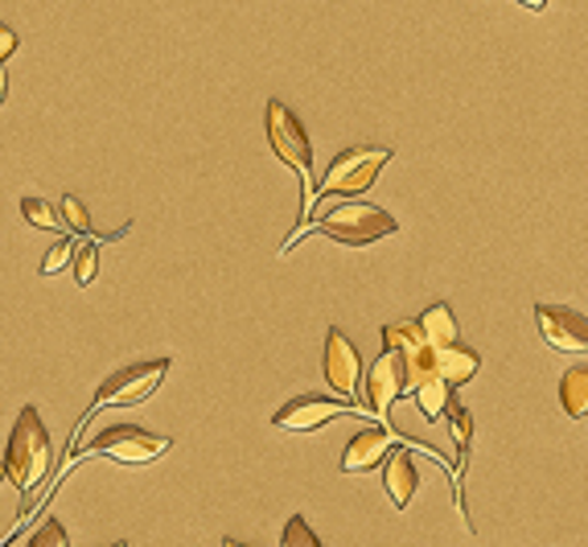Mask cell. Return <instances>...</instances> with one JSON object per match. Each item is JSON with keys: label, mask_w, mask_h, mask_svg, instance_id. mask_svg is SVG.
<instances>
[{"label": "cell", "mask_w": 588, "mask_h": 547, "mask_svg": "<svg viewBox=\"0 0 588 547\" xmlns=\"http://www.w3.org/2000/svg\"><path fill=\"white\" fill-rule=\"evenodd\" d=\"M21 219L37 227V231H66V222L58 219V210L46 203V198H25L21 203Z\"/></svg>", "instance_id": "d6986e66"}, {"label": "cell", "mask_w": 588, "mask_h": 547, "mask_svg": "<svg viewBox=\"0 0 588 547\" xmlns=\"http://www.w3.org/2000/svg\"><path fill=\"white\" fill-rule=\"evenodd\" d=\"M0 485H4V466H0Z\"/></svg>", "instance_id": "83f0119b"}, {"label": "cell", "mask_w": 588, "mask_h": 547, "mask_svg": "<svg viewBox=\"0 0 588 547\" xmlns=\"http://www.w3.org/2000/svg\"><path fill=\"white\" fill-rule=\"evenodd\" d=\"M170 449L173 440L161 437V433H144L137 424H111L108 433H99L87 445V457H111L120 466H149V461L165 457Z\"/></svg>", "instance_id": "8992f818"}, {"label": "cell", "mask_w": 588, "mask_h": 547, "mask_svg": "<svg viewBox=\"0 0 588 547\" xmlns=\"http://www.w3.org/2000/svg\"><path fill=\"white\" fill-rule=\"evenodd\" d=\"M70 251H75V239H58V243L46 251V260H42V276H58V272L70 264Z\"/></svg>", "instance_id": "603a6c76"}, {"label": "cell", "mask_w": 588, "mask_h": 547, "mask_svg": "<svg viewBox=\"0 0 588 547\" xmlns=\"http://www.w3.org/2000/svg\"><path fill=\"white\" fill-rule=\"evenodd\" d=\"M173 359H149V362H128V367H120V371H111L104 383H99V391H95V400L87 404V412L78 416V424L70 428V453H66L63 469H58V478H63L66 469L75 466L78 457V433L91 424V416L99 412V407H132V404H144V400H153L156 387L165 383V375H170Z\"/></svg>", "instance_id": "7a4b0ae2"}, {"label": "cell", "mask_w": 588, "mask_h": 547, "mask_svg": "<svg viewBox=\"0 0 588 547\" xmlns=\"http://www.w3.org/2000/svg\"><path fill=\"white\" fill-rule=\"evenodd\" d=\"M388 469H383V485H388V494L395 506H407V502L416 499V485H420V473L412 466V453L407 449H388Z\"/></svg>", "instance_id": "4fadbf2b"}, {"label": "cell", "mask_w": 588, "mask_h": 547, "mask_svg": "<svg viewBox=\"0 0 588 547\" xmlns=\"http://www.w3.org/2000/svg\"><path fill=\"white\" fill-rule=\"evenodd\" d=\"M403 395V367H400V354L395 350H383L379 359H374V367L367 371V383H362V391H358V400H362V407L371 412V420L388 424V412L391 404Z\"/></svg>", "instance_id": "ba28073f"}, {"label": "cell", "mask_w": 588, "mask_h": 547, "mask_svg": "<svg viewBox=\"0 0 588 547\" xmlns=\"http://www.w3.org/2000/svg\"><path fill=\"white\" fill-rule=\"evenodd\" d=\"M63 222H66V231L70 234H95L91 215H87V206L78 203L75 194H66L63 198Z\"/></svg>", "instance_id": "7402d4cb"}, {"label": "cell", "mask_w": 588, "mask_h": 547, "mask_svg": "<svg viewBox=\"0 0 588 547\" xmlns=\"http://www.w3.org/2000/svg\"><path fill=\"white\" fill-rule=\"evenodd\" d=\"M481 371V359L473 346H465L461 338L449 346H436V375L445 379L449 387H461V383H469V379Z\"/></svg>", "instance_id": "7c38bea8"}, {"label": "cell", "mask_w": 588, "mask_h": 547, "mask_svg": "<svg viewBox=\"0 0 588 547\" xmlns=\"http://www.w3.org/2000/svg\"><path fill=\"white\" fill-rule=\"evenodd\" d=\"M519 4H523V9H535V13H540V9H547V0H519Z\"/></svg>", "instance_id": "4316f807"}, {"label": "cell", "mask_w": 588, "mask_h": 547, "mask_svg": "<svg viewBox=\"0 0 588 547\" xmlns=\"http://www.w3.org/2000/svg\"><path fill=\"white\" fill-rule=\"evenodd\" d=\"M338 416H362V404L358 400H317V395H296L288 404L280 407L272 424L284 428V433H313V428H326L329 420Z\"/></svg>", "instance_id": "52a82bcc"}, {"label": "cell", "mask_w": 588, "mask_h": 547, "mask_svg": "<svg viewBox=\"0 0 588 547\" xmlns=\"http://www.w3.org/2000/svg\"><path fill=\"white\" fill-rule=\"evenodd\" d=\"M128 231V227H124ZM120 231V234H124ZM120 234H87V243H78L75 239V251H70V267H75V284L78 288H87V284H95V276H99V251L108 248L111 239H120Z\"/></svg>", "instance_id": "9a60e30c"}, {"label": "cell", "mask_w": 588, "mask_h": 547, "mask_svg": "<svg viewBox=\"0 0 588 547\" xmlns=\"http://www.w3.org/2000/svg\"><path fill=\"white\" fill-rule=\"evenodd\" d=\"M50 433L42 412L33 404H25L17 412L13 433H9V449H4V482H13L21 494H33L37 485L46 482L50 473Z\"/></svg>", "instance_id": "3957f363"}, {"label": "cell", "mask_w": 588, "mask_h": 547, "mask_svg": "<svg viewBox=\"0 0 588 547\" xmlns=\"http://www.w3.org/2000/svg\"><path fill=\"white\" fill-rule=\"evenodd\" d=\"M412 395H416L420 416H424L428 424H440L445 407L453 404V387L440 375H428L424 383H416V387H412Z\"/></svg>", "instance_id": "2e32d148"}, {"label": "cell", "mask_w": 588, "mask_h": 547, "mask_svg": "<svg viewBox=\"0 0 588 547\" xmlns=\"http://www.w3.org/2000/svg\"><path fill=\"white\" fill-rule=\"evenodd\" d=\"M263 128H268V144H272V153L276 161H284L288 169L301 177V222H296V231L284 239V248L280 255H288L296 248V239H305V227H309V210L317 203V182H313V144H309V132L305 124L296 120V111L288 103H280L272 99L268 108H263Z\"/></svg>", "instance_id": "6da1fadb"}, {"label": "cell", "mask_w": 588, "mask_h": 547, "mask_svg": "<svg viewBox=\"0 0 588 547\" xmlns=\"http://www.w3.org/2000/svg\"><path fill=\"white\" fill-rule=\"evenodd\" d=\"M30 544L33 547H66L70 539H66V532H63V523H58V518H46V523H42V527L30 535Z\"/></svg>", "instance_id": "cb8c5ba5"}, {"label": "cell", "mask_w": 588, "mask_h": 547, "mask_svg": "<svg viewBox=\"0 0 588 547\" xmlns=\"http://www.w3.org/2000/svg\"><path fill=\"white\" fill-rule=\"evenodd\" d=\"M449 424H453V445H457V457H461V466H457V502H461V469H465V457L473 449V412L461 404H449Z\"/></svg>", "instance_id": "ac0fdd59"}, {"label": "cell", "mask_w": 588, "mask_h": 547, "mask_svg": "<svg viewBox=\"0 0 588 547\" xmlns=\"http://www.w3.org/2000/svg\"><path fill=\"white\" fill-rule=\"evenodd\" d=\"M309 231H322L326 239L341 243V248H367V243H379V239H388V234L400 231V222L391 219L388 210H379V206H367V203H341L326 215H317V219L305 227Z\"/></svg>", "instance_id": "277c9868"}, {"label": "cell", "mask_w": 588, "mask_h": 547, "mask_svg": "<svg viewBox=\"0 0 588 547\" xmlns=\"http://www.w3.org/2000/svg\"><path fill=\"white\" fill-rule=\"evenodd\" d=\"M424 342V333H420V326H416V317L407 321H391V326H383V350H412V346H420Z\"/></svg>", "instance_id": "ffe728a7"}, {"label": "cell", "mask_w": 588, "mask_h": 547, "mask_svg": "<svg viewBox=\"0 0 588 547\" xmlns=\"http://www.w3.org/2000/svg\"><path fill=\"white\" fill-rule=\"evenodd\" d=\"M391 156L395 153L383 149V144H355V149H346V153L334 156V165L326 169V182L317 186V194H362V189H371Z\"/></svg>", "instance_id": "5b68a950"}, {"label": "cell", "mask_w": 588, "mask_h": 547, "mask_svg": "<svg viewBox=\"0 0 588 547\" xmlns=\"http://www.w3.org/2000/svg\"><path fill=\"white\" fill-rule=\"evenodd\" d=\"M280 544L284 547H322V539L313 535V527L305 523V515H293L284 523V532H280Z\"/></svg>", "instance_id": "44dd1931"}, {"label": "cell", "mask_w": 588, "mask_h": 547, "mask_svg": "<svg viewBox=\"0 0 588 547\" xmlns=\"http://www.w3.org/2000/svg\"><path fill=\"white\" fill-rule=\"evenodd\" d=\"M17 46H21V37H17L9 25H0V63H4V58H13Z\"/></svg>", "instance_id": "d4e9b609"}, {"label": "cell", "mask_w": 588, "mask_h": 547, "mask_svg": "<svg viewBox=\"0 0 588 547\" xmlns=\"http://www.w3.org/2000/svg\"><path fill=\"white\" fill-rule=\"evenodd\" d=\"M9 99V70H4V63H0V103Z\"/></svg>", "instance_id": "484cf974"}, {"label": "cell", "mask_w": 588, "mask_h": 547, "mask_svg": "<svg viewBox=\"0 0 588 547\" xmlns=\"http://www.w3.org/2000/svg\"><path fill=\"white\" fill-rule=\"evenodd\" d=\"M391 449V428L388 424H374V428H362L350 437L346 453H341V473H367L374 469Z\"/></svg>", "instance_id": "8fae6325"}, {"label": "cell", "mask_w": 588, "mask_h": 547, "mask_svg": "<svg viewBox=\"0 0 588 547\" xmlns=\"http://www.w3.org/2000/svg\"><path fill=\"white\" fill-rule=\"evenodd\" d=\"M559 404H564V412H568L573 420H585V412H588V371H585V362H576L573 371L559 379Z\"/></svg>", "instance_id": "e0dca14e"}, {"label": "cell", "mask_w": 588, "mask_h": 547, "mask_svg": "<svg viewBox=\"0 0 588 547\" xmlns=\"http://www.w3.org/2000/svg\"><path fill=\"white\" fill-rule=\"evenodd\" d=\"M535 326H540L543 342L556 354H585L588 350V321L580 309L568 305H535Z\"/></svg>", "instance_id": "9c48e42d"}, {"label": "cell", "mask_w": 588, "mask_h": 547, "mask_svg": "<svg viewBox=\"0 0 588 547\" xmlns=\"http://www.w3.org/2000/svg\"><path fill=\"white\" fill-rule=\"evenodd\" d=\"M420 333H424V342L428 346H449L461 338V329H457V317H453V305L449 300H436L428 309L416 317Z\"/></svg>", "instance_id": "5bb4252c"}, {"label": "cell", "mask_w": 588, "mask_h": 547, "mask_svg": "<svg viewBox=\"0 0 588 547\" xmlns=\"http://www.w3.org/2000/svg\"><path fill=\"white\" fill-rule=\"evenodd\" d=\"M322 371H326V383L346 400H358L362 391V359H358L355 342L341 333L338 326L326 333V359H322ZM362 404V400H358Z\"/></svg>", "instance_id": "30bf717a"}]
</instances>
